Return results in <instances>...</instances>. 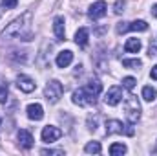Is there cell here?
<instances>
[{
    "label": "cell",
    "instance_id": "9a60e30c",
    "mask_svg": "<svg viewBox=\"0 0 157 156\" xmlns=\"http://www.w3.org/2000/svg\"><path fill=\"white\" fill-rule=\"evenodd\" d=\"M88 39H90V31L86 28H80L77 33H75V42L78 46H86L88 44Z\"/></svg>",
    "mask_w": 157,
    "mask_h": 156
},
{
    "label": "cell",
    "instance_id": "ba28073f",
    "mask_svg": "<svg viewBox=\"0 0 157 156\" xmlns=\"http://www.w3.org/2000/svg\"><path fill=\"white\" fill-rule=\"evenodd\" d=\"M106 9H108L106 2H104V0H99V2H95V4H91V6H90L88 15H90V18L97 20V18H102V17L106 15Z\"/></svg>",
    "mask_w": 157,
    "mask_h": 156
},
{
    "label": "cell",
    "instance_id": "8fae6325",
    "mask_svg": "<svg viewBox=\"0 0 157 156\" xmlns=\"http://www.w3.org/2000/svg\"><path fill=\"white\" fill-rule=\"evenodd\" d=\"M53 33L57 40L66 39V30H64V17H55L53 18Z\"/></svg>",
    "mask_w": 157,
    "mask_h": 156
},
{
    "label": "cell",
    "instance_id": "2e32d148",
    "mask_svg": "<svg viewBox=\"0 0 157 156\" xmlns=\"http://www.w3.org/2000/svg\"><path fill=\"white\" fill-rule=\"evenodd\" d=\"M155 97H157V90L154 88V86H144L143 88V99L144 101H148V103H152V101H155Z\"/></svg>",
    "mask_w": 157,
    "mask_h": 156
},
{
    "label": "cell",
    "instance_id": "7a4b0ae2",
    "mask_svg": "<svg viewBox=\"0 0 157 156\" xmlns=\"http://www.w3.org/2000/svg\"><path fill=\"white\" fill-rule=\"evenodd\" d=\"M124 116L128 119V123H132V125L141 119V103L133 94H130L124 99Z\"/></svg>",
    "mask_w": 157,
    "mask_h": 156
},
{
    "label": "cell",
    "instance_id": "83f0119b",
    "mask_svg": "<svg viewBox=\"0 0 157 156\" xmlns=\"http://www.w3.org/2000/svg\"><path fill=\"white\" fill-rule=\"evenodd\" d=\"M150 77H152V79H157V64L152 68V72H150Z\"/></svg>",
    "mask_w": 157,
    "mask_h": 156
},
{
    "label": "cell",
    "instance_id": "d4e9b609",
    "mask_svg": "<svg viewBox=\"0 0 157 156\" xmlns=\"http://www.w3.org/2000/svg\"><path fill=\"white\" fill-rule=\"evenodd\" d=\"M40 154H64L62 149H42Z\"/></svg>",
    "mask_w": 157,
    "mask_h": 156
},
{
    "label": "cell",
    "instance_id": "30bf717a",
    "mask_svg": "<svg viewBox=\"0 0 157 156\" xmlns=\"http://www.w3.org/2000/svg\"><path fill=\"white\" fill-rule=\"evenodd\" d=\"M17 138H18V143H20V147L22 149H31L33 147V136H31V132L29 130H26V129H20L18 130V134H17Z\"/></svg>",
    "mask_w": 157,
    "mask_h": 156
},
{
    "label": "cell",
    "instance_id": "52a82bcc",
    "mask_svg": "<svg viewBox=\"0 0 157 156\" xmlns=\"http://www.w3.org/2000/svg\"><path fill=\"white\" fill-rule=\"evenodd\" d=\"M60 136H62V130H60L59 127L48 125V127L42 129V142H46V143H53V142H57Z\"/></svg>",
    "mask_w": 157,
    "mask_h": 156
},
{
    "label": "cell",
    "instance_id": "4dcf8cb0",
    "mask_svg": "<svg viewBox=\"0 0 157 156\" xmlns=\"http://www.w3.org/2000/svg\"><path fill=\"white\" fill-rule=\"evenodd\" d=\"M0 15H2V11H0Z\"/></svg>",
    "mask_w": 157,
    "mask_h": 156
},
{
    "label": "cell",
    "instance_id": "4316f807",
    "mask_svg": "<svg viewBox=\"0 0 157 156\" xmlns=\"http://www.w3.org/2000/svg\"><path fill=\"white\" fill-rule=\"evenodd\" d=\"M148 51H150V53H148L150 57H155L157 55V46H152V44H150V50H148Z\"/></svg>",
    "mask_w": 157,
    "mask_h": 156
},
{
    "label": "cell",
    "instance_id": "5b68a950",
    "mask_svg": "<svg viewBox=\"0 0 157 156\" xmlns=\"http://www.w3.org/2000/svg\"><path fill=\"white\" fill-rule=\"evenodd\" d=\"M106 134H108V136H110V134H126V136H133L135 130H133L132 123H130V125H124V123L119 121V119H110V121H106Z\"/></svg>",
    "mask_w": 157,
    "mask_h": 156
},
{
    "label": "cell",
    "instance_id": "5bb4252c",
    "mask_svg": "<svg viewBox=\"0 0 157 156\" xmlns=\"http://www.w3.org/2000/svg\"><path fill=\"white\" fill-rule=\"evenodd\" d=\"M141 48H143V44H141L139 39H128L126 44H124V50H126L128 53H137Z\"/></svg>",
    "mask_w": 157,
    "mask_h": 156
},
{
    "label": "cell",
    "instance_id": "7c38bea8",
    "mask_svg": "<svg viewBox=\"0 0 157 156\" xmlns=\"http://www.w3.org/2000/svg\"><path fill=\"white\" fill-rule=\"evenodd\" d=\"M26 112H28V117L33 119V121H40V119L44 117V109H42V105H39V103H31V105H28Z\"/></svg>",
    "mask_w": 157,
    "mask_h": 156
},
{
    "label": "cell",
    "instance_id": "603a6c76",
    "mask_svg": "<svg viewBox=\"0 0 157 156\" xmlns=\"http://www.w3.org/2000/svg\"><path fill=\"white\" fill-rule=\"evenodd\" d=\"M135 77H124L122 79V86L126 88V90H133V86H135Z\"/></svg>",
    "mask_w": 157,
    "mask_h": 156
},
{
    "label": "cell",
    "instance_id": "f546056e",
    "mask_svg": "<svg viewBox=\"0 0 157 156\" xmlns=\"http://www.w3.org/2000/svg\"><path fill=\"white\" fill-rule=\"evenodd\" d=\"M0 127H2V119H0Z\"/></svg>",
    "mask_w": 157,
    "mask_h": 156
},
{
    "label": "cell",
    "instance_id": "ac0fdd59",
    "mask_svg": "<svg viewBox=\"0 0 157 156\" xmlns=\"http://www.w3.org/2000/svg\"><path fill=\"white\" fill-rule=\"evenodd\" d=\"M86 88H88L90 92H93L95 96H99V94L102 92V83H101L99 79H91V81L86 84Z\"/></svg>",
    "mask_w": 157,
    "mask_h": 156
},
{
    "label": "cell",
    "instance_id": "7402d4cb",
    "mask_svg": "<svg viewBox=\"0 0 157 156\" xmlns=\"http://www.w3.org/2000/svg\"><path fill=\"white\" fill-rule=\"evenodd\" d=\"M7 97H9V88H7V84H2L0 86V103L4 105L7 101Z\"/></svg>",
    "mask_w": 157,
    "mask_h": 156
},
{
    "label": "cell",
    "instance_id": "f1b7e54d",
    "mask_svg": "<svg viewBox=\"0 0 157 156\" xmlns=\"http://www.w3.org/2000/svg\"><path fill=\"white\" fill-rule=\"evenodd\" d=\"M152 15H154V17L157 18V4L154 6V7H152Z\"/></svg>",
    "mask_w": 157,
    "mask_h": 156
},
{
    "label": "cell",
    "instance_id": "cb8c5ba5",
    "mask_svg": "<svg viewBox=\"0 0 157 156\" xmlns=\"http://www.w3.org/2000/svg\"><path fill=\"white\" fill-rule=\"evenodd\" d=\"M124 7H126V2H124V0H119V2H115V6H113V11H115L117 15H121V13L124 11Z\"/></svg>",
    "mask_w": 157,
    "mask_h": 156
},
{
    "label": "cell",
    "instance_id": "6da1fadb",
    "mask_svg": "<svg viewBox=\"0 0 157 156\" xmlns=\"http://www.w3.org/2000/svg\"><path fill=\"white\" fill-rule=\"evenodd\" d=\"M31 13H24L22 17L15 18L4 31L2 39H20V40H31Z\"/></svg>",
    "mask_w": 157,
    "mask_h": 156
},
{
    "label": "cell",
    "instance_id": "4fadbf2b",
    "mask_svg": "<svg viewBox=\"0 0 157 156\" xmlns=\"http://www.w3.org/2000/svg\"><path fill=\"white\" fill-rule=\"evenodd\" d=\"M71 61H73V53H71L70 50L60 51V53L57 55V59H55V63H57V66H59V68H66V66H70V64H71Z\"/></svg>",
    "mask_w": 157,
    "mask_h": 156
},
{
    "label": "cell",
    "instance_id": "d6986e66",
    "mask_svg": "<svg viewBox=\"0 0 157 156\" xmlns=\"http://www.w3.org/2000/svg\"><path fill=\"white\" fill-rule=\"evenodd\" d=\"M101 151H102V147L99 142H90L84 147V153H88V154H101Z\"/></svg>",
    "mask_w": 157,
    "mask_h": 156
},
{
    "label": "cell",
    "instance_id": "e0dca14e",
    "mask_svg": "<svg viewBox=\"0 0 157 156\" xmlns=\"http://www.w3.org/2000/svg\"><path fill=\"white\" fill-rule=\"evenodd\" d=\"M148 30V24L144 20H133V22H128V31H146Z\"/></svg>",
    "mask_w": 157,
    "mask_h": 156
},
{
    "label": "cell",
    "instance_id": "ffe728a7",
    "mask_svg": "<svg viewBox=\"0 0 157 156\" xmlns=\"http://www.w3.org/2000/svg\"><path fill=\"white\" fill-rule=\"evenodd\" d=\"M126 145L124 143H112L110 145V154L112 156H122V154H126Z\"/></svg>",
    "mask_w": 157,
    "mask_h": 156
},
{
    "label": "cell",
    "instance_id": "9c48e42d",
    "mask_svg": "<svg viewBox=\"0 0 157 156\" xmlns=\"http://www.w3.org/2000/svg\"><path fill=\"white\" fill-rule=\"evenodd\" d=\"M17 86H18L22 92H26V94H31V92L37 88V83L29 77V76H24V74H20V76L17 77Z\"/></svg>",
    "mask_w": 157,
    "mask_h": 156
},
{
    "label": "cell",
    "instance_id": "3957f363",
    "mask_svg": "<svg viewBox=\"0 0 157 156\" xmlns=\"http://www.w3.org/2000/svg\"><path fill=\"white\" fill-rule=\"evenodd\" d=\"M71 99H73V103L78 105V107H91V105L97 103V96H95L93 92H90L86 86H82V88L75 90Z\"/></svg>",
    "mask_w": 157,
    "mask_h": 156
},
{
    "label": "cell",
    "instance_id": "8992f818",
    "mask_svg": "<svg viewBox=\"0 0 157 156\" xmlns=\"http://www.w3.org/2000/svg\"><path fill=\"white\" fill-rule=\"evenodd\" d=\"M121 99H122V88H121V86H112V88H108V92H106V96H104L106 105L115 107V105L121 103Z\"/></svg>",
    "mask_w": 157,
    "mask_h": 156
},
{
    "label": "cell",
    "instance_id": "277c9868",
    "mask_svg": "<svg viewBox=\"0 0 157 156\" xmlns=\"http://www.w3.org/2000/svg\"><path fill=\"white\" fill-rule=\"evenodd\" d=\"M62 94H64V86H62V83L57 81V79H51V81L46 84V88H44V96H46V99H48L49 103H57V101L62 97Z\"/></svg>",
    "mask_w": 157,
    "mask_h": 156
},
{
    "label": "cell",
    "instance_id": "484cf974",
    "mask_svg": "<svg viewBox=\"0 0 157 156\" xmlns=\"http://www.w3.org/2000/svg\"><path fill=\"white\" fill-rule=\"evenodd\" d=\"M17 4H18V0H2V6L6 9H13V7H17Z\"/></svg>",
    "mask_w": 157,
    "mask_h": 156
},
{
    "label": "cell",
    "instance_id": "44dd1931",
    "mask_svg": "<svg viewBox=\"0 0 157 156\" xmlns=\"http://www.w3.org/2000/svg\"><path fill=\"white\" fill-rule=\"evenodd\" d=\"M141 61L139 59H122V66L124 68H132V70H139L141 68Z\"/></svg>",
    "mask_w": 157,
    "mask_h": 156
}]
</instances>
